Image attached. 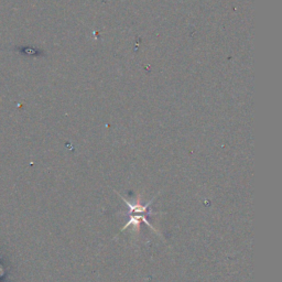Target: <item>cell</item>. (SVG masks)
I'll return each instance as SVG.
<instances>
[{
	"label": "cell",
	"mask_w": 282,
	"mask_h": 282,
	"mask_svg": "<svg viewBox=\"0 0 282 282\" xmlns=\"http://www.w3.org/2000/svg\"><path fill=\"white\" fill-rule=\"evenodd\" d=\"M114 192H116L118 194V195L120 196V198H122V200L126 203L127 204V206L129 207V215L130 214H144V213H149V214H153L151 211H149V206H150V204L151 203L155 201V198H156V196L152 198V200L150 201V202H148L146 205H141L140 204V202L138 201L137 203H135V204H131L130 202H128L126 198H123L122 195H120V194L117 192V191H115L114 190Z\"/></svg>",
	"instance_id": "obj_2"
},
{
	"label": "cell",
	"mask_w": 282,
	"mask_h": 282,
	"mask_svg": "<svg viewBox=\"0 0 282 282\" xmlns=\"http://www.w3.org/2000/svg\"><path fill=\"white\" fill-rule=\"evenodd\" d=\"M129 216H130V221L128 222V223L126 224V225L122 228V229H120V231H123V230L127 229V228L129 227V226H132V227H134L135 231H137V233H138L139 229H140V222H143L144 224H146V225H147L148 227H150L152 230H155L158 235H160L159 231H158V230L156 229V228L153 227V226L151 225V224L147 221L146 216H143L142 214H135V215H134V214H130Z\"/></svg>",
	"instance_id": "obj_1"
}]
</instances>
